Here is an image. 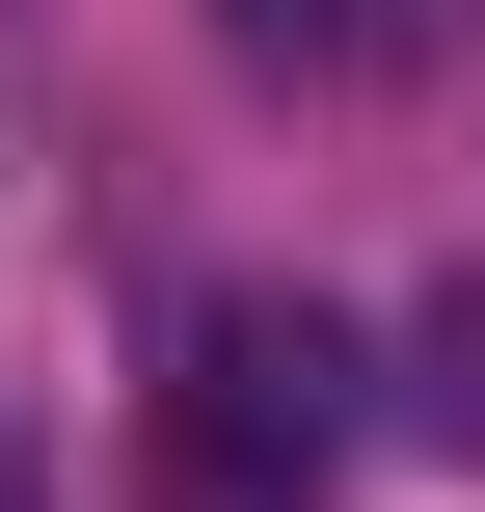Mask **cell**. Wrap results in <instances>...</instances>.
Returning a JSON list of instances; mask_svg holds the SVG:
<instances>
[{
  "label": "cell",
  "instance_id": "2",
  "mask_svg": "<svg viewBox=\"0 0 485 512\" xmlns=\"http://www.w3.org/2000/svg\"><path fill=\"white\" fill-rule=\"evenodd\" d=\"M485 0H216V54H270V81H405V54H459Z\"/></svg>",
  "mask_w": 485,
  "mask_h": 512
},
{
  "label": "cell",
  "instance_id": "3",
  "mask_svg": "<svg viewBox=\"0 0 485 512\" xmlns=\"http://www.w3.org/2000/svg\"><path fill=\"white\" fill-rule=\"evenodd\" d=\"M405 432H432V459H485V270L405 324Z\"/></svg>",
  "mask_w": 485,
  "mask_h": 512
},
{
  "label": "cell",
  "instance_id": "1",
  "mask_svg": "<svg viewBox=\"0 0 485 512\" xmlns=\"http://www.w3.org/2000/svg\"><path fill=\"white\" fill-rule=\"evenodd\" d=\"M351 432H378V351L324 297H189V351H162V512H324Z\"/></svg>",
  "mask_w": 485,
  "mask_h": 512
},
{
  "label": "cell",
  "instance_id": "4",
  "mask_svg": "<svg viewBox=\"0 0 485 512\" xmlns=\"http://www.w3.org/2000/svg\"><path fill=\"white\" fill-rule=\"evenodd\" d=\"M0 512H27V459H0Z\"/></svg>",
  "mask_w": 485,
  "mask_h": 512
}]
</instances>
